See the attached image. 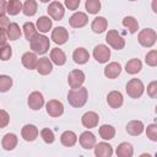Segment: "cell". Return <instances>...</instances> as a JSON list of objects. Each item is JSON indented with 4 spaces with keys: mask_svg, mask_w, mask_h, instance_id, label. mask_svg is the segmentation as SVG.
<instances>
[{
    "mask_svg": "<svg viewBox=\"0 0 157 157\" xmlns=\"http://www.w3.org/2000/svg\"><path fill=\"white\" fill-rule=\"evenodd\" d=\"M88 98V91L86 87H78V88H71L67 93V102L70 105L75 108H81L86 104Z\"/></svg>",
    "mask_w": 157,
    "mask_h": 157,
    "instance_id": "obj_1",
    "label": "cell"
},
{
    "mask_svg": "<svg viewBox=\"0 0 157 157\" xmlns=\"http://www.w3.org/2000/svg\"><path fill=\"white\" fill-rule=\"evenodd\" d=\"M29 45H31V49L36 54H45L49 50L50 40L47 36L40 34V33H36L29 39Z\"/></svg>",
    "mask_w": 157,
    "mask_h": 157,
    "instance_id": "obj_2",
    "label": "cell"
},
{
    "mask_svg": "<svg viewBox=\"0 0 157 157\" xmlns=\"http://www.w3.org/2000/svg\"><path fill=\"white\" fill-rule=\"evenodd\" d=\"M156 39H157V33L152 28L141 29L137 36V40H139L140 45H142L145 48H151L156 43Z\"/></svg>",
    "mask_w": 157,
    "mask_h": 157,
    "instance_id": "obj_3",
    "label": "cell"
},
{
    "mask_svg": "<svg viewBox=\"0 0 157 157\" xmlns=\"http://www.w3.org/2000/svg\"><path fill=\"white\" fill-rule=\"evenodd\" d=\"M105 40L107 43L115 50H120L125 47V39L120 36V33L115 29H110L108 31L107 36H105Z\"/></svg>",
    "mask_w": 157,
    "mask_h": 157,
    "instance_id": "obj_4",
    "label": "cell"
},
{
    "mask_svg": "<svg viewBox=\"0 0 157 157\" xmlns=\"http://www.w3.org/2000/svg\"><path fill=\"white\" fill-rule=\"evenodd\" d=\"M144 90H145L144 83L139 78H131L126 83V93L131 98H140L144 93Z\"/></svg>",
    "mask_w": 157,
    "mask_h": 157,
    "instance_id": "obj_5",
    "label": "cell"
},
{
    "mask_svg": "<svg viewBox=\"0 0 157 157\" xmlns=\"http://www.w3.org/2000/svg\"><path fill=\"white\" fill-rule=\"evenodd\" d=\"M47 11H48L49 16L55 21H60L65 15V7L59 1H52L48 6Z\"/></svg>",
    "mask_w": 157,
    "mask_h": 157,
    "instance_id": "obj_6",
    "label": "cell"
},
{
    "mask_svg": "<svg viewBox=\"0 0 157 157\" xmlns=\"http://www.w3.org/2000/svg\"><path fill=\"white\" fill-rule=\"evenodd\" d=\"M93 56L98 63L104 64L110 58V49L104 44H98L93 49Z\"/></svg>",
    "mask_w": 157,
    "mask_h": 157,
    "instance_id": "obj_7",
    "label": "cell"
},
{
    "mask_svg": "<svg viewBox=\"0 0 157 157\" xmlns=\"http://www.w3.org/2000/svg\"><path fill=\"white\" fill-rule=\"evenodd\" d=\"M85 74L81 70H72L67 76V83L71 88H78L85 82Z\"/></svg>",
    "mask_w": 157,
    "mask_h": 157,
    "instance_id": "obj_8",
    "label": "cell"
},
{
    "mask_svg": "<svg viewBox=\"0 0 157 157\" xmlns=\"http://www.w3.org/2000/svg\"><path fill=\"white\" fill-rule=\"evenodd\" d=\"M52 39L55 44H65L69 39V32L65 27H55L52 31Z\"/></svg>",
    "mask_w": 157,
    "mask_h": 157,
    "instance_id": "obj_9",
    "label": "cell"
},
{
    "mask_svg": "<svg viewBox=\"0 0 157 157\" xmlns=\"http://www.w3.org/2000/svg\"><path fill=\"white\" fill-rule=\"evenodd\" d=\"M47 113L53 117V118H56V117H60L63 113H64V104L60 102V101H56V99H50L48 103H47Z\"/></svg>",
    "mask_w": 157,
    "mask_h": 157,
    "instance_id": "obj_10",
    "label": "cell"
},
{
    "mask_svg": "<svg viewBox=\"0 0 157 157\" xmlns=\"http://www.w3.org/2000/svg\"><path fill=\"white\" fill-rule=\"evenodd\" d=\"M87 22H88L87 15H86L85 12H81V11L75 12V13L69 18V23H70V26L74 27V28H82V27H85V26L87 25Z\"/></svg>",
    "mask_w": 157,
    "mask_h": 157,
    "instance_id": "obj_11",
    "label": "cell"
},
{
    "mask_svg": "<svg viewBox=\"0 0 157 157\" xmlns=\"http://www.w3.org/2000/svg\"><path fill=\"white\" fill-rule=\"evenodd\" d=\"M44 104V97L40 92L34 91L28 96V107L33 110H39Z\"/></svg>",
    "mask_w": 157,
    "mask_h": 157,
    "instance_id": "obj_12",
    "label": "cell"
},
{
    "mask_svg": "<svg viewBox=\"0 0 157 157\" xmlns=\"http://www.w3.org/2000/svg\"><path fill=\"white\" fill-rule=\"evenodd\" d=\"M78 141H80L81 147H83V148H86V150L93 148L94 145H96V142H97L94 134H92L91 131H83V132L80 135Z\"/></svg>",
    "mask_w": 157,
    "mask_h": 157,
    "instance_id": "obj_13",
    "label": "cell"
},
{
    "mask_svg": "<svg viewBox=\"0 0 157 157\" xmlns=\"http://www.w3.org/2000/svg\"><path fill=\"white\" fill-rule=\"evenodd\" d=\"M98 121H99V117L97 113L94 112H87L82 115L81 118V123L85 128L87 129H92V128H96L98 125Z\"/></svg>",
    "mask_w": 157,
    "mask_h": 157,
    "instance_id": "obj_14",
    "label": "cell"
},
{
    "mask_svg": "<svg viewBox=\"0 0 157 157\" xmlns=\"http://www.w3.org/2000/svg\"><path fill=\"white\" fill-rule=\"evenodd\" d=\"M107 103L110 108H120L123 105V94L119 91H110L107 96Z\"/></svg>",
    "mask_w": 157,
    "mask_h": 157,
    "instance_id": "obj_15",
    "label": "cell"
},
{
    "mask_svg": "<svg viewBox=\"0 0 157 157\" xmlns=\"http://www.w3.org/2000/svg\"><path fill=\"white\" fill-rule=\"evenodd\" d=\"M21 61H22V65L28 69V70H33L37 67V63H38V58L36 55V53L33 52H27L22 55L21 58Z\"/></svg>",
    "mask_w": 157,
    "mask_h": 157,
    "instance_id": "obj_16",
    "label": "cell"
},
{
    "mask_svg": "<svg viewBox=\"0 0 157 157\" xmlns=\"http://www.w3.org/2000/svg\"><path fill=\"white\" fill-rule=\"evenodd\" d=\"M21 135L26 141H34L38 136V128L33 124H27L22 128Z\"/></svg>",
    "mask_w": 157,
    "mask_h": 157,
    "instance_id": "obj_17",
    "label": "cell"
},
{
    "mask_svg": "<svg viewBox=\"0 0 157 157\" xmlns=\"http://www.w3.org/2000/svg\"><path fill=\"white\" fill-rule=\"evenodd\" d=\"M94 155L98 157H110L113 155V147L107 142H98L94 145Z\"/></svg>",
    "mask_w": 157,
    "mask_h": 157,
    "instance_id": "obj_18",
    "label": "cell"
},
{
    "mask_svg": "<svg viewBox=\"0 0 157 157\" xmlns=\"http://www.w3.org/2000/svg\"><path fill=\"white\" fill-rule=\"evenodd\" d=\"M37 71L40 74V75H48L52 72L53 70V64H52V60L47 56H43L40 59H38V63H37Z\"/></svg>",
    "mask_w": 157,
    "mask_h": 157,
    "instance_id": "obj_19",
    "label": "cell"
},
{
    "mask_svg": "<svg viewBox=\"0 0 157 157\" xmlns=\"http://www.w3.org/2000/svg\"><path fill=\"white\" fill-rule=\"evenodd\" d=\"M120 72H121V65L117 61L109 63L104 67V76L108 78H115L120 75Z\"/></svg>",
    "mask_w": 157,
    "mask_h": 157,
    "instance_id": "obj_20",
    "label": "cell"
},
{
    "mask_svg": "<svg viewBox=\"0 0 157 157\" xmlns=\"http://www.w3.org/2000/svg\"><path fill=\"white\" fill-rule=\"evenodd\" d=\"M17 142H18V139H17V136H16L15 134H12V132L5 134L4 137H2V140H1V145H2V147H4L6 151L13 150V148L17 146Z\"/></svg>",
    "mask_w": 157,
    "mask_h": 157,
    "instance_id": "obj_21",
    "label": "cell"
},
{
    "mask_svg": "<svg viewBox=\"0 0 157 157\" xmlns=\"http://www.w3.org/2000/svg\"><path fill=\"white\" fill-rule=\"evenodd\" d=\"M72 59H74V61H75L76 64L82 65V64H86V63L88 61L90 54H88V52H87L85 48L80 47V48H77V49L74 50V53H72Z\"/></svg>",
    "mask_w": 157,
    "mask_h": 157,
    "instance_id": "obj_22",
    "label": "cell"
},
{
    "mask_svg": "<svg viewBox=\"0 0 157 157\" xmlns=\"http://www.w3.org/2000/svg\"><path fill=\"white\" fill-rule=\"evenodd\" d=\"M50 60L58 65V66H61L66 63V55L64 53L63 49H59V48H54L50 50Z\"/></svg>",
    "mask_w": 157,
    "mask_h": 157,
    "instance_id": "obj_23",
    "label": "cell"
},
{
    "mask_svg": "<svg viewBox=\"0 0 157 157\" xmlns=\"http://www.w3.org/2000/svg\"><path fill=\"white\" fill-rule=\"evenodd\" d=\"M142 131H144V123L141 120H131L126 125V132L132 136H137L142 134Z\"/></svg>",
    "mask_w": 157,
    "mask_h": 157,
    "instance_id": "obj_24",
    "label": "cell"
},
{
    "mask_svg": "<svg viewBox=\"0 0 157 157\" xmlns=\"http://www.w3.org/2000/svg\"><path fill=\"white\" fill-rule=\"evenodd\" d=\"M76 141H77V136H76V134H75L74 131H71V130L64 131V132L61 134V136H60V142H61V145H64V146H66V147H72V146L76 144Z\"/></svg>",
    "mask_w": 157,
    "mask_h": 157,
    "instance_id": "obj_25",
    "label": "cell"
},
{
    "mask_svg": "<svg viewBox=\"0 0 157 157\" xmlns=\"http://www.w3.org/2000/svg\"><path fill=\"white\" fill-rule=\"evenodd\" d=\"M107 27H108V21L102 16L96 17L91 25V28L94 33H103L107 29Z\"/></svg>",
    "mask_w": 157,
    "mask_h": 157,
    "instance_id": "obj_26",
    "label": "cell"
},
{
    "mask_svg": "<svg viewBox=\"0 0 157 157\" xmlns=\"http://www.w3.org/2000/svg\"><path fill=\"white\" fill-rule=\"evenodd\" d=\"M5 32L10 40H17L21 37V28L16 22H10V25L7 26Z\"/></svg>",
    "mask_w": 157,
    "mask_h": 157,
    "instance_id": "obj_27",
    "label": "cell"
},
{
    "mask_svg": "<svg viewBox=\"0 0 157 157\" xmlns=\"http://www.w3.org/2000/svg\"><path fill=\"white\" fill-rule=\"evenodd\" d=\"M141 69H142V63L136 58L130 59L125 65V71L128 74H130V75H135V74L140 72Z\"/></svg>",
    "mask_w": 157,
    "mask_h": 157,
    "instance_id": "obj_28",
    "label": "cell"
},
{
    "mask_svg": "<svg viewBox=\"0 0 157 157\" xmlns=\"http://www.w3.org/2000/svg\"><path fill=\"white\" fill-rule=\"evenodd\" d=\"M118 157H131L134 153V148L129 142H121L115 151Z\"/></svg>",
    "mask_w": 157,
    "mask_h": 157,
    "instance_id": "obj_29",
    "label": "cell"
},
{
    "mask_svg": "<svg viewBox=\"0 0 157 157\" xmlns=\"http://www.w3.org/2000/svg\"><path fill=\"white\" fill-rule=\"evenodd\" d=\"M98 132H99V136H101L103 140H112V139H114V136H115V129H114V126L108 125V124L102 125V126L99 128Z\"/></svg>",
    "mask_w": 157,
    "mask_h": 157,
    "instance_id": "obj_30",
    "label": "cell"
},
{
    "mask_svg": "<svg viewBox=\"0 0 157 157\" xmlns=\"http://www.w3.org/2000/svg\"><path fill=\"white\" fill-rule=\"evenodd\" d=\"M37 7H38V5H37L36 0H26L25 4L22 5V12H23V15L29 16V17L34 16L37 12Z\"/></svg>",
    "mask_w": 157,
    "mask_h": 157,
    "instance_id": "obj_31",
    "label": "cell"
},
{
    "mask_svg": "<svg viewBox=\"0 0 157 157\" xmlns=\"http://www.w3.org/2000/svg\"><path fill=\"white\" fill-rule=\"evenodd\" d=\"M50 28H52V20L48 16H40L37 20V29H39V32L47 33L50 31Z\"/></svg>",
    "mask_w": 157,
    "mask_h": 157,
    "instance_id": "obj_32",
    "label": "cell"
},
{
    "mask_svg": "<svg viewBox=\"0 0 157 157\" xmlns=\"http://www.w3.org/2000/svg\"><path fill=\"white\" fill-rule=\"evenodd\" d=\"M121 23H123L124 27H126V28L129 29L130 33H136L137 29H139V22H137V20H136L135 17H132V16H126V17H124Z\"/></svg>",
    "mask_w": 157,
    "mask_h": 157,
    "instance_id": "obj_33",
    "label": "cell"
},
{
    "mask_svg": "<svg viewBox=\"0 0 157 157\" xmlns=\"http://www.w3.org/2000/svg\"><path fill=\"white\" fill-rule=\"evenodd\" d=\"M21 10H22V4H21L20 0H9L7 7H6V12L10 16H15V15L20 13Z\"/></svg>",
    "mask_w": 157,
    "mask_h": 157,
    "instance_id": "obj_34",
    "label": "cell"
},
{
    "mask_svg": "<svg viewBox=\"0 0 157 157\" xmlns=\"http://www.w3.org/2000/svg\"><path fill=\"white\" fill-rule=\"evenodd\" d=\"M85 7H86V10H87L88 13L96 15L101 10V1L99 0H86Z\"/></svg>",
    "mask_w": 157,
    "mask_h": 157,
    "instance_id": "obj_35",
    "label": "cell"
},
{
    "mask_svg": "<svg viewBox=\"0 0 157 157\" xmlns=\"http://www.w3.org/2000/svg\"><path fill=\"white\" fill-rule=\"evenodd\" d=\"M22 29H23V33H25V37H26V39L29 42V39L37 33V29H36V26L32 23V22H26L25 25H23V27H22Z\"/></svg>",
    "mask_w": 157,
    "mask_h": 157,
    "instance_id": "obj_36",
    "label": "cell"
},
{
    "mask_svg": "<svg viewBox=\"0 0 157 157\" xmlns=\"http://www.w3.org/2000/svg\"><path fill=\"white\" fill-rule=\"evenodd\" d=\"M12 86V78L7 75H0V92H7Z\"/></svg>",
    "mask_w": 157,
    "mask_h": 157,
    "instance_id": "obj_37",
    "label": "cell"
},
{
    "mask_svg": "<svg viewBox=\"0 0 157 157\" xmlns=\"http://www.w3.org/2000/svg\"><path fill=\"white\" fill-rule=\"evenodd\" d=\"M12 55V48L9 45V44H4V45H0V60L2 61H6L11 58Z\"/></svg>",
    "mask_w": 157,
    "mask_h": 157,
    "instance_id": "obj_38",
    "label": "cell"
},
{
    "mask_svg": "<svg viewBox=\"0 0 157 157\" xmlns=\"http://www.w3.org/2000/svg\"><path fill=\"white\" fill-rule=\"evenodd\" d=\"M40 136H42V139H43V141H44L45 144H53L54 140H55V136H54L53 130H50V129H48V128L42 129Z\"/></svg>",
    "mask_w": 157,
    "mask_h": 157,
    "instance_id": "obj_39",
    "label": "cell"
},
{
    "mask_svg": "<svg viewBox=\"0 0 157 157\" xmlns=\"http://www.w3.org/2000/svg\"><path fill=\"white\" fill-rule=\"evenodd\" d=\"M145 61L148 66H156L157 65V52L156 50H151L146 54Z\"/></svg>",
    "mask_w": 157,
    "mask_h": 157,
    "instance_id": "obj_40",
    "label": "cell"
},
{
    "mask_svg": "<svg viewBox=\"0 0 157 157\" xmlns=\"http://www.w3.org/2000/svg\"><path fill=\"white\" fill-rule=\"evenodd\" d=\"M146 135L151 141H157V125L151 124L146 129Z\"/></svg>",
    "mask_w": 157,
    "mask_h": 157,
    "instance_id": "obj_41",
    "label": "cell"
},
{
    "mask_svg": "<svg viewBox=\"0 0 157 157\" xmlns=\"http://www.w3.org/2000/svg\"><path fill=\"white\" fill-rule=\"evenodd\" d=\"M10 123V115L6 110L4 109H0V129L2 128H6Z\"/></svg>",
    "mask_w": 157,
    "mask_h": 157,
    "instance_id": "obj_42",
    "label": "cell"
},
{
    "mask_svg": "<svg viewBox=\"0 0 157 157\" xmlns=\"http://www.w3.org/2000/svg\"><path fill=\"white\" fill-rule=\"evenodd\" d=\"M147 94L151 98H156V96H157V81L150 82V85L147 86Z\"/></svg>",
    "mask_w": 157,
    "mask_h": 157,
    "instance_id": "obj_43",
    "label": "cell"
},
{
    "mask_svg": "<svg viewBox=\"0 0 157 157\" xmlns=\"http://www.w3.org/2000/svg\"><path fill=\"white\" fill-rule=\"evenodd\" d=\"M80 2L81 0H65V6L69 9V10H77L78 6H80Z\"/></svg>",
    "mask_w": 157,
    "mask_h": 157,
    "instance_id": "obj_44",
    "label": "cell"
},
{
    "mask_svg": "<svg viewBox=\"0 0 157 157\" xmlns=\"http://www.w3.org/2000/svg\"><path fill=\"white\" fill-rule=\"evenodd\" d=\"M9 25H10V20L5 15L0 16V29H6Z\"/></svg>",
    "mask_w": 157,
    "mask_h": 157,
    "instance_id": "obj_45",
    "label": "cell"
},
{
    "mask_svg": "<svg viewBox=\"0 0 157 157\" xmlns=\"http://www.w3.org/2000/svg\"><path fill=\"white\" fill-rule=\"evenodd\" d=\"M6 40H7V36H6L5 29H0V45H4Z\"/></svg>",
    "mask_w": 157,
    "mask_h": 157,
    "instance_id": "obj_46",
    "label": "cell"
},
{
    "mask_svg": "<svg viewBox=\"0 0 157 157\" xmlns=\"http://www.w3.org/2000/svg\"><path fill=\"white\" fill-rule=\"evenodd\" d=\"M6 7H7V2H6V0H0V16L5 15V12H6Z\"/></svg>",
    "mask_w": 157,
    "mask_h": 157,
    "instance_id": "obj_47",
    "label": "cell"
},
{
    "mask_svg": "<svg viewBox=\"0 0 157 157\" xmlns=\"http://www.w3.org/2000/svg\"><path fill=\"white\" fill-rule=\"evenodd\" d=\"M42 2H48V1H50V0H40Z\"/></svg>",
    "mask_w": 157,
    "mask_h": 157,
    "instance_id": "obj_48",
    "label": "cell"
},
{
    "mask_svg": "<svg viewBox=\"0 0 157 157\" xmlns=\"http://www.w3.org/2000/svg\"><path fill=\"white\" fill-rule=\"evenodd\" d=\"M129 1H136V0H129Z\"/></svg>",
    "mask_w": 157,
    "mask_h": 157,
    "instance_id": "obj_49",
    "label": "cell"
}]
</instances>
